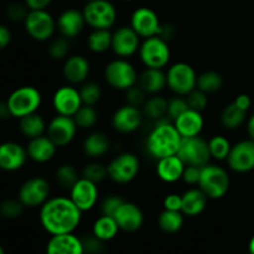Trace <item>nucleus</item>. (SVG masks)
Listing matches in <instances>:
<instances>
[{"instance_id":"nucleus-1","label":"nucleus","mask_w":254,"mask_h":254,"mask_svg":"<svg viewBox=\"0 0 254 254\" xmlns=\"http://www.w3.org/2000/svg\"><path fill=\"white\" fill-rule=\"evenodd\" d=\"M82 211L69 197H50L40 207V222L51 236L73 233L82 220Z\"/></svg>"},{"instance_id":"nucleus-2","label":"nucleus","mask_w":254,"mask_h":254,"mask_svg":"<svg viewBox=\"0 0 254 254\" xmlns=\"http://www.w3.org/2000/svg\"><path fill=\"white\" fill-rule=\"evenodd\" d=\"M183 136L169 117L159 119L146 138V150L154 159L159 160L166 156L176 155Z\"/></svg>"},{"instance_id":"nucleus-3","label":"nucleus","mask_w":254,"mask_h":254,"mask_svg":"<svg viewBox=\"0 0 254 254\" xmlns=\"http://www.w3.org/2000/svg\"><path fill=\"white\" fill-rule=\"evenodd\" d=\"M41 102V92L34 86L19 87L14 89L6 99L10 114L17 119L39 111Z\"/></svg>"},{"instance_id":"nucleus-4","label":"nucleus","mask_w":254,"mask_h":254,"mask_svg":"<svg viewBox=\"0 0 254 254\" xmlns=\"http://www.w3.org/2000/svg\"><path fill=\"white\" fill-rule=\"evenodd\" d=\"M230 184V175L222 166L208 163L201 169L198 186L211 200L222 198L228 192Z\"/></svg>"},{"instance_id":"nucleus-5","label":"nucleus","mask_w":254,"mask_h":254,"mask_svg":"<svg viewBox=\"0 0 254 254\" xmlns=\"http://www.w3.org/2000/svg\"><path fill=\"white\" fill-rule=\"evenodd\" d=\"M139 56L148 68L163 69L170 62L171 51L169 42L159 35L144 39L139 47Z\"/></svg>"},{"instance_id":"nucleus-6","label":"nucleus","mask_w":254,"mask_h":254,"mask_svg":"<svg viewBox=\"0 0 254 254\" xmlns=\"http://www.w3.org/2000/svg\"><path fill=\"white\" fill-rule=\"evenodd\" d=\"M106 81L112 88L118 91H127L138 83L139 74L135 67L126 59L113 60L109 62L104 69Z\"/></svg>"},{"instance_id":"nucleus-7","label":"nucleus","mask_w":254,"mask_h":254,"mask_svg":"<svg viewBox=\"0 0 254 254\" xmlns=\"http://www.w3.org/2000/svg\"><path fill=\"white\" fill-rule=\"evenodd\" d=\"M197 73L191 64L178 62L169 67L166 72V83L176 96L186 97L197 87Z\"/></svg>"},{"instance_id":"nucleus-8","label":"nucleus","mask_w":254,"mask_h":254,"mask_svg":"<svg viewBox=\"0 0 254 254\" xmlns=\"http://www.w3.org/2000/svg\"><path fill=\"white\" fill-rule=\"evenodd\" d=\"M84 20L92 29H111L117 21V9L109 0H91L83 9Z\"/></svg>"},{"instance_id":"nucleus-9","label":"nucleus","mask_w":254,"mask_h":254,"mask_svg":"<svg viewBox=\"0 0 254 254\" xmlns=\"http://www.w3.org/2000/svg\"><path fill=\"white\" fill-rule=\"evenodd\" d=\"M24 26L27 35L36 41H47L57 29L56 20L47 10H29Z\"/></svg>"},{"instance_id":"nucleus-10","label":"nucleus","mask_w":254,"mask_h":254,"mask_svg":"<svg viewBox=\"0 0 254 254\" xmlns=\"http://www.w3.org/2000/svg\"><path fill=\"white\" fill-rule=\"evenodd\" d=\"M108 178L117 184H129L138 176L140 161L133 153H122L107 165Z\"/></svg>"},{"instance_id":"nucleus-11","label":"nucleus","mask_w":254,"mask_h":254,"mask_svg":"<svg viewBox=\"0 0 254 254\" xmlns=\"http://www.w3.org/2000/svg\"><path fill=\"white\" fill-rule=\"evenodd\" d=\"M178 156L185 163V165L205 166L210 163L211 154L208 149V141L197 136H188L181 139Z\"/></svg>"},{"instance_id":"nucleus-12","label":"nucleus","mask_w":254,"mask_h":254,"mask_svg":"<svg viewBox=\"0 0 254 254\" xmlns=\"http://www.w3.org/2000/svg\"><path fill=\"white\" fill-rule=\"evenodd\" d=\"M50 184L46 179L35 176L25 181L19 189L17 198L25 207H41L50 198Z\"/></svg>"},{"instance_id":"nucleus-13","label":"nucleus","mask_w":254,"mask_h":254,"mask_svg":"<svg viewBox=\"0 0 254 254\" xmlns=\"http://www.w3.org/2000/svg\"><path fill=\"white\" fill-rule=\"evenodd\" d=\"M77 129L78 127H77L73 117L57 114L50 121L46 129V135L56 144L57 148H62V146H66L72 143L76 136Z\"/></svg>"},{"instance_id":"nucleus-14","label":"nucleus","mask_w":254,"mask_h":254,"mask_svg":"<svg viewBox=\"0 0 254 254\" xmlns=\"http://www.w3.org/2000/svg\"><path fill=\"white\" fill-rule=\"evenodd\" d=\"M227 164L235 173L245 174L254 170V141L252 139L241 140L232 145Z\"/></svg>"},{"instance_id":"nucleus-15","label":"nucleus","mask_w":254,"mask_h":254,"mask_svg":"<svg viewBox=\"0 0 254 254\" xmlns=\"http://www.w3.org/2000/svg\"><path fill=\"white\" fill-rule=\"evenodd\" d=\"M130 26L134 31L143 39L156 36L160 31L161 22L158 14L148 6H140L135 9L130 17Z\"/></svg>"},{"instance_id":"nucleus-16","label":"nucleus","mask_w":254,"mask_h":254,"mask_svg":"<svg viewBox=\"0 0 254 254\" xmlns=\"http://www.w3.org/2000/svg\"><path fill=\"white\" fill-rule=\"evenodd\" d=\"M140 36L131 26H121L112 34V47L114 54L122 59L133 56L139 51Z\"/></svg>"},{"instance_id":"nucleus-17","label":"nucleus","mask_w":254,"mask_h":254,"mask_svg":"<svg viewBox=\"0 0 254 254\" xmlns=\"http://www.w3.org/2000/svg\"><path fill=\"white\" fill-rule=\"evenodd\" d=\"M98 195L97 184L84 178H79V180L69 189V198L82 212H87L96 206Z\"/></svg>"},{"instance_id":"nucleus-18","label":"nucleus","mask_w":254,"mask_h":254,"mask_svg":"<svg viewBox=\"0 0 254 254\" xmlns=\"http://www.w3.org/2000/svg\"><path fill=\"white\" fill-rule=\"evenodd\" d=\"M52 106L57 114L73 117L83 103L78 89L73 86H62L55 92L52 97Z\"/></svg>"},{"instance_id":"nucleus-19","label":"nucleus","mask_w":254,"mask_h":254,"mask_svg":"<svg viewBox=\"0 0 254 254\" xmlns=\"http://www.w3.org/2000/svg\"><path fill=\"white\" fill-rule=\"evenodd\" d=\"M27 159L26 146L16 141H4L0 144V170L6 173L20 170Z\"/></svg>"},{"instance_id":"nucleus-20","label":"nucleus","mask_w":254,"mask_h":254,"mask_svg":"<svg viewBox=\"0 0 254 254\" xmlns=\"http://www.w3.org/2000/svg\"><path fill=\"white\" fill-rule=\"evenodd\" d=\"M143 112L138 107L124 104L114 112L112 117V126L119 133L129 134L138 130L143 122Z\"/></svg>"},{"instance_id":"nucleus-21","label":"nucleus","mask_w":254,"mask_h":254,"mask_svg":"<svg viewBox=\"0 0 254 254\" xmlns=\"http://www.w3.org/2000/svg\"><path fill=\"white\" fill-rule=\"evenodd\" d=\"M119 230L124 232H136L144 223V213L136 203L123 201L114 215Z\"/></svg>"},{"instance_id":"nucleus-22","label":"nucleus","mask_w":254,"mask_h":254,"mask_svg":"<svg viewBox=\"0 0 254 254\" xmlns=\"http://www.w3.org/2000/svg\"><path fill=\"white\" fill-rule=\"evenodd\" d=\"M56 24L61 36L67 37V39H73L78 36L87 25L83 11H79L77 9H66L62 11L59 19L56 20Z\"/></svg>"},{"instance_id":"nucleus-23","label":"nucleus","mask_w":254,"mask_h":254,"mask_svg":"<svg viewBox=\"0 0 254 254\" xmlns=\"http://www.w3.org/2000/svg\"><path fill=\"white\" fill-rule=\"evenodd\" d=\"M91 72V64L89 61L82 55H73L64 60V79L71 84H82L88 78Z\"/></svg>"},{"instance_id":"nucleus-24","label":"nucleus","mask_w":254,"mask_h":254,"mask_svg":"<svg viewBox=\"0 0 254 254\" xmlns=\"http://www.w3.org/2000/svg\"><path fill=\"white\" fill-rule=\"evenodd\" d=\"M46 254H86L81 238L74 233L51 236L46 246Z\"/></svg>"},{"instance_id":"nucleus-25","label":"nucleus","mask_w":254,"mask_h":254,"mask_svg":"<svg viewBox=\"0 0 254 254\" xmlns=\"http://www.w3.org/2000/svg\"><path fill=\"white\" fill-rule=\"evenodd\" d=\"M29 159L39 164L47 163L56 155L57 145L47 135H40L37 138L29 139L26 145Z\"/></svg>"},{"instance_id":"nucleus-26","label":"nucleus","mask_w":254,"mask_h":254,"mask_svg":"<svg viewBox=\"0 0 254 254\" xmlns=\"http://www.w3.org/2000/svg\"><path fill=\"white\" fill-rule=\"evenodd\" d=\"M203 124L205 121L202 113L190 108L174 121V126L183 138L200 135L201 130L203 129Z\"/></svg>"},{"instance_id":"nucleus-27","label":"nucleus","mask_w":254,"mask_h":254,"mask_svg":"<svg viewBox=\"0 0 254 254\" xmlns=\"http://www.w3.org/2000/svg\"><path fill=\"white\" fill-rule=\"evenodd\" d=\"M185 163L176 155L166 156V158L159 159L156 163V174L161 181L168 184L176 183L183 179Z\"/></svg>"},{"instance_id":"nucleus-28","label":"nucleus","mask_w":254,"mask_h":254,"mask_svg":"<svg viewBox=\"0 0 254 254\" xmlns=\"http://www.w3.org/2000/svg\"><path fill=\"white\" fill-rule=\"evenodd\" d=\"M183 206H181V212L189 217H195L201 215L207 207L208 197L206 193L198 189H190L183 195Z\"/></svg>"},{"instance_id":"nucleus-29","label":"nucleus","mask_w":254,"mask_h":254,"mask_svg":"<svg viewBox=\"0 0 254 254\" xmlns=\"http://www.w3.org/2000/svg\"><path fill=\"white\" fill-rule=\"evenodd\" d=\"M138 84L143 88L146 94H156L163 91L168 83H166V73L163 69L159 68H148L139 74Z\"/></svg>"},{"instance_id":"nucleus-30","label":"nucleus","mask_w":254,"mask_h":254,"mask_svg":"<svg viewBox=\"0 0 254 254\" xmlns=\"http://www.w3.org/2000/svg\"><path fill=\"white\" fill-rule=\"evenodd\" d=\"M109 148H111V140L108 135L102 131L91 133L83 141L84 154L92 159H98L106 155Z\"/></svg>"},{"instance_id":"nucleus-31","label":"nucleus","mask_w":254,"mask_h":254,"mask_svg":"<svg viewBox=\"0 0 254 254\" xmlns=\"http://www.w3.org/2000/svg\"><path fill=\"white\" fill-rule=\"evenodd\" d=\"M19 129L22 135L26 136L27 139H32L44 135L47 129V124L45 122L44 117L37 113V112H35V113H31L19 119Z\"/></svg>"},{"instance_id":"nucleus-32","label":"nucleus","mask_w":254,"mask_h":254,"mask_svg":"<svg viewBox=\"0 0 254 254\" xmlns=\"http://www.w3.org/2000/svg\"><path fill=\"white\" fill-rule=\"evenodd\" d=\"M118 231L119 226L116 218L106 215H102L101 217L97 218L93 223V228H92V233L103 242L113 240L118 235Z\"/></svg>"},{"instance_id":"nucleus-33","label":"nucleus","mask_w":254,"mask_h":254,"mask_svg":"<svg viewBox=\"0 0 254 254\" xmlns=\"http://www.w3.org/2000/svg\"><path fill=\"white\" fill-rule=\"evenodd\" d=\"M112 34L108 29H93L87 39L88 49L94 54H102L112 47Z\"/></svg>"},{"instance_id":"nucleus-34","label":"nucleus","mask_w":254,"mask_h":254,"mask_svg":"<svg viewBox=\"0 0 254 254\" xmlns=\"http://www.w3.org/2000/svg\"><path fill=\"white\" fill-rule=\"evenodd\" d=\"M158 225L163 232L176 233L184 226V213L181 211H171L164 208L163 212L159 215Z\"/></svg>"},{"instance_id":"nucleus-35","label":"nucleus","mask_w":254,"mask_h":254,"mask_svg":"<svg viewBox=\"0 0 254 254\" xmlns=\"http://www.w3.org/2000/svg\"><path fill=\"white\" fill-rule=\"evenodd\" d=\"M246 117H247V112L238 108L232 102L228 106H226L225 109L222 111V114H221V123H222V126L226 129L235 130V129H238L245 123Z\"/></svg>"},{"instance_id":"nucleus-36","label":"nucleus","mask_w":254,"mask_h":254,"mask_svg":"<svg viewBox=\"0 0 254 254\" xmlns=\"http://www.w3.org/2000/svg\"><path fill=\"white\" fill-rule=\"evenodd\" d=\"M143 114L148 117L151 121H159V119L168 117V101L164 97L160 96H153L150 98L146 99L144 103Z\"/></svg>"},{"instance_id":"nucleus-37","label":"nucleus","mask_w":254,"mask_h":254,"mask_svg":"<svg viewBox=\"0 0 254 254\" xmlns=\"http://www.w3.org/2000/svg\"><path fill=\"white\" fill-rule=\"evenodd\" d=\"M223 87V77L217 71H205L197 77V88L207 94L216 93Z\"/></svg>"},{"instance_id":"nucleus-38","label":"nucleus","mask_w":254,"mask_h":254,"mask_svg":"<svg viewBox=\"0 0 254 254\" xmlns=\"http://www.w3.org/2000/svg\"><path fill=\"white\" fill-rule=\"evenodd\" d=\"M73 119L79 129H91L98 122V112L94 108V106L83 104L74 114Z\"/></svg>"},{"instance_id":"nucleus-39","label":"nucleus","mask_w":254,"mask_h":254,"mask_svg":"<svg viewBox=\"0 0 254 254\" xmlns=\"http://www.w3.org/2000/svg\"><path fill=\"white\" fill-rule=\"evenodd\" d=\"M232 145H231L230 140L223 135H213L208 140L211 158L216 159V160H227Z\"/></svg>"},{"instance_id":"nucleus-40","label":"nucleus","mask_w":254,"mask_h":254,"mask_svg":"<svg viewBox=\"0 0 254 254\" xmlns=\"http://www.w3.org/2000/svg\"><path fill=\"white\" fill-rule=\"evenodd\" d=\"M56 180L64 189H69L79 180V175L77 169L72 164H62L56 170Z\"/></svg>"},{"instance_id":"nucleus-41","label":"nucleus","mask_w":254,"mask_h":254,"mask_svg":"<svg viewBox=\"0 0 254 254\" xmlns=\"http://www.w3.org/2000/svg\"><path fill=\"white\" fill-rule=\"evenodd\" d=\"M82 103L86 106H96L102 98L101 86L96 82H83L79 87Z\"/></svg>"},{"instance_id":"nucleus-42","label":"nucleus","mask_w":254,"mask_h":254,"mask_svg":"<svg viewBox=\"0 0 254 254\" xmlns=\"http://www.w3.org/2000/svg\"><path fill=\"white\" fill-rule=\"evenodd\" d=\"M82 178L88 179V180L98 184L102 183L106 178H108V170H107V166L103 165L102 163L92 161V163L87 164L83 168V170H82Z\"/></svg>"},{"instance_id":"nucleus-43","label":"nucleus","mask_w":254,"mask_h":254,"mask_svg":"<svg viewBox=\"0 0 254 254\" xmlns=\"http://www.w3.org/2000/svg\"><path fill=\"white\" fill-rule=\"evenodd\" d=\"M25 206L22 205L21 201L17 198H7L4 200L0 203V216L6 220H15V218H19L20 216L24 212Z\"/></svg>"},{"instance_id":"nucleus-44","label":"nucleus","mask_w":254,"mask_h":254,"mask_svg":"<svg viewBox=\"0 0 254 254\" xmlns=\"http://www.w3.org/2000/svg\"><path fill=\"white\" fill-rule=\"evenodd\" d=\"M50 57L54 60H64L67 59L69 54V41L67 37L61 36L56 37V39L52 40L49 45V49H47Z\"/></svg>"},{"instance_id":"nucleus-45","label":"nucleus","mask_w":254,"mask_h":254,"mask_svg":"<svg viewBox=\"0 0 254 254\" xmlns=\"http://www.w3.org/2000/svg\"><path fill=\"white\" fill-rule=\"evenodd\" d=\"M186 101H188L189 108L193 109V111H197L202 113V111H205L206 107L208 106V94L202 92L201 89H198L196 87L192 92L188 94L185 97Z\"/></svg>"},{"instance_id":"nucleus-46","label":"nucleus","mask_w":254,"mask_h":254,"mask_svg":"<svg viewBox=\"0 0 254 254\" xmlns=\"http://www.w3.org/2000/svg\"><path fill=\"white\" fill-rule=\"evenodd\" d=\"M188 109L189 104L185 97L176 96L168 101V117L173 122L175 121L178 117H180L184 112L188 111Z\"/></svg>"},{"instance_id":"nucleus-47","label":"nucleus","mask_w":254,"mask_h":254,"mask_svg":"<svg viewBox=\"0 0 254 254\" xmlns=\"http://www.w3.org/2000/svg\"><path fill=\"white\" fill-rule=\"evenodd\" d=\"M124 92H126V102L127 104H129V106L140 108V107L144 106L146 99H148L146 98V93L143 91V88H141L138 83Z\"/></svg>"},{"instance_id":"nucleus-48","label":"nucleus","mask_w":254,"mask_h":254,"mask_svg":"<svg viewBox=\"0 0 254 254\" xmlns=\"http://www.w3.org/2000/svg\"><path fill=\"white\" fill-rule=\"evenodd\" d=\"M27 14H29V9L27 6L21 2H11V4L7 5L6 7V16L9 17L11 21L15 22H20L26 19Z\"/></svg>"},{"instance_id":"nucleus-49","label":"nucleus","mask_w":254,"mask_h":254,"mask_svg":"<svg viewBox=\"0 0 254 254\" xmlns=\"http://www.w3.org/2000/svg\"><path fill=\"white\" fill-rule=\"evenodd\" d=\"M123 198L119 197L118 195H109L107 196L106 198L103 200L101 205V211H102V215H106V216H112L114 217L116 215L117 210L119 208V206L123 203Z\"/></svg>"},{"instance_id":"nucleus-50","label":"nucleus","mask_w":254,"mask_h":254,"mask_svg":"<svg viewBox=\"0 0 254 254\" xmlns=\"http://www.w3.org/2000/svg\"><path fill=\"white\" fill-rule=\"evenodd\" d=\"M82 243H83L84 253L101 254L102 251H103V241L97 238L93 233L89 237H86L84 240H82Z\"/></svg>"},{"instance_id":"nucleus-51","label":"nucleus","mask_w":254,"mask_h":254,"mask_svg":"<svg viewBox=\"0 0 254 254\" xmlns=\"http://www.w3.org/2000/svg\"><path fill=\"white\" fill-rule=\"evenodd\" d=\"M201 166L196 165H186L183 173V180L184 183L189 184V185H198L201 176Z\"/></svg>"},{"instance_id":"nucleus-52","label":"nucleus","mask_w":254,"mask_h":254,"mask_svg":"<svg viewBox=\"0 0 254 254\" xmlns=\"http://www.w3.org/2000/svg\"><path fill=\"white\" fill-rule=\"evenodd\" d=\"M183 206V196L179 193H169L164 198V208L171 211H181Z\"/></svg>"},{"instance_id":"nucleus-53","label":"nucleus","mask_w":254,"mask_h":254,"mask_svg":"<svg viewBox=\"0 0 254 254\" xmlns=\"http://www.w3.org/2000/svg\"><path fill=\"white\" fill-rule=\"evenodd\" d=\"M11 39L12 35L9 27L6 25L0 24V51L9 46L10 42H11Z\"/></svg>"},{"instance_id":"nucleus-54","label":"nucleus","mask_w":254,"mask_h":254,"mask_svg":"<svg viewBox=\"0 0 254 254\" xmlns=\"http://www.w3.org/2000/svg\"><path fill=\"white\" fill-rule=\"evenodd\" d=\"M52 0H25V5L29 10H46Z\"/></svg>"},{"instance_id":"nucleus-55","label":"nucleus","mask_w":254,"mask_h":254,"mask_svg":"<svg viewBox=\"0 0 254 254\" xmlns=\"http://www.w3.org/2000/svg\"><path fill=\"white\" fill-rule=\"evenodd\" d=\"M233 103H235L238 108H241L245 112H248V109L252 106V101H251V97L248 96V94H240V96L236 97Z\"/></svg>"},{"instance_id":"nucleus-56","label":"nucleus","mask_w":254,"mask_h":254,"mask_svg":"<svg viewBox=\"0 0 254 254\" xmlns=\"http://www.w3.org/2000/svg\"><path fill=\"white\" fill-rule=\"evenodd\" d=\"M174 35H175V27H174V25L161 24L160 31H159V36L163 37L164 40H166V41L169 42L171 39H173Z\"/></svg>"},{"instance_id":"nucleus-57","label":"nucleus","mask_w":254,"mask_h":254,"mask_svg":"<svg viewBox=\"0 0 254 254\" xmlns=\"http://www.w3.org/2000/svg\"><path fill=\"white\" fill-rule=\"evenodd\" d=\"M10 117H11V114H10L6 101H0V121H6Z\"/></svg>"},{"instance_id":"nucleus-58","label":"nucleus","mask_w":254,"mask_h":254,"mask_svg":"<svg viewBox=\"0 0 254 254\" xmlns=\"http://www.w3.org/2000/svg\"><path fill=\"white\" fill-rule=\"evenodd\" d=\"M247 131H248V135H250V139H252L254 141V114L250 119H248Z\"/></svg>"},{"instance_id":"nucleus-59","label":"nucleus","mask_w":254,"mask_h":254,"mask_svg":"<svg viewBox=\"0 0 254 254\" xmlns=\"http://www.w3.org/2000/svg\"><path fill=\"white\" fill-rule=\"evenodd\" d=\"M248 250H250L251 254H254V236L252 237V240L250 241V246H248Z\"/></svg>"},{"instance_id":"nucleus-60","label":"nucleus","mask_w":254,"mask_h":254,"mask_svg":"<svg viewBox=\"0 0 254 254\" xmlns=\"http://www.w3.org/2000/svg\"><path fill=\"white\" fill-rule=\"evenodd\" d=\"M0 254H5V251H4V248H2L1 246H0Z\"/></svg>"},{"instance_id":"nucleus-61","label":"nucleus","mask_w":254,"mask_h":254,"mask_svg":"<svg viewBox=\"0 0 254 254\" xmlns=\"http://www.w3.org/2000/svg\"><path fill=\"white\" fill-rule=\"evenodd\" d=\"M121 1H130V0H121Z\"/></svg>"},{"instance_id":"nucleus-62","label":"nucleus","mask_w":254,"mask_h":254,"mask_svg":"<svg viewBox=\"0 0 254 254\" xmlns=\"http://www.w3.org/2000/svg\"><path fill=\"white\" fill-rule=\"evenodd\" d=\"M88 1H91V0H88Z\"/></svg>"}]
</instances>
